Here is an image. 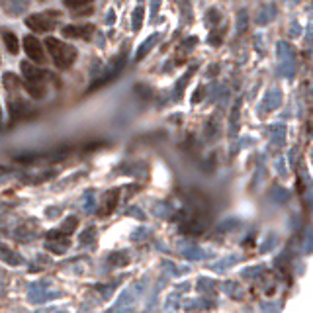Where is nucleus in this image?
<instances>
[{
  "label": "nucleus",
  "instance_id": "2",
  "mask_svg": "<svg viewBox=\"0 0 313 313\" xmlns=\"http://www.w3.org/2000/svg\"><path fill=\"white\" fill-rule=\"evenodd\" d=\"M51 16H59V12H47V14H32L26 18V26L36 34H47L57 28V22Z\"/></svg>",
  "mask_w": 313,
  "mask_h": 313
},
{
  "label": "nucleus",
  "instance_id": "8",
  "mask_svg": "<svg viewBox=\"0 0 313 313\" xmlns=\"http://www.w3.org/2000/svg\"><path fill=\"white\" fill-rule=\"evenodd\" d=\"M22 86L30 92L32 98H36V100H41V98H45V94H47V86H45V82H22Z\"/></svg>",
  "mask_w": 313,
  "mask_h": 313
},
{
  "label": "nucleus",
  "instance_id": "9",
  "mask_svg": "<svg viewBox=\"0 0 313 313\" xmlns=\"http://www.w3.org/2000/svg\"><path fill=\"white\" fill-rule=\"evenodd\" d=\"M22 86V82H20V78L16 74L12 73H6L4 74V88H8V90H16Z\"/></svg>",
  "mask_w": 313,
  "mask_h": 313
},
{
  "label": "nucleus",
  "instance_id": "12",
  "mask_svg": "<svg viewBox=\"0 0 313 313\" xmlns=\"http://www.w3.org/2000/svg\"><path fill=\"white\" fill-rule=\"evenodd\" d=\"M141 16H143V10L137 8L135 14H133V30H139V26H141Z\"/></svg>",
  "mask_w": 313,
  "mask_h": 313
},
{
  "label": "nucleus",
  "instance_id": "13",
  "mask_svg": "<svg viewBox=\"0 0 313 313\" xmlns=\"http://www.w3.org/2000/svg\"><path fill=\"white\" fill-rule=\"evenodd\" d=\"M88 14H92V6H88L86 10H76L74 12V16H88Z\"/></svg>",
  "mask_w": 313,
  "mask_h": 313
},
{
  "label": "nucleus",
  "instance_id": "6",
  "mask_svg": "<svg viewBox=\"0 0 313 313\" xmlns=\"http://www.w3.org/2000/svg\"><path fill=\"white\" fill-rule=\"evenodd\" d=\"M0 8H2L8 16H20V14L28 12L30 0H0Z\"/></svg>",
  "mask_w": 313,
  "mask_h": 313
},
{
  "label": "nucleus",
  "instance_id": "3",
  "mask_svg": "<svg viewBox=\"0 0 313 313\" xmlns=\"http://www.w3.org/2000/svg\"><path fill=\"white\" fill-rule=\"evenodd\" d=\"M24 51H26V55L30 57L34 63H37V65H45V63H47L45 51H43V47H41V43H39V39H37L36 36L24 37Z\"/></svg>",
  "mask_w": 313,
  "mask_h": 313
},
{
  "label": "nucleus",
  "instance_id": "11",
  "mask_svg": "<svg viewBox=\"0 0 313 313\" xmlns=\"http://www.w3.org/2000/svg\"><path fill=\"white\" fill-rule=\"evenodd\" d=\"M155 41H157V37H155V36H153V37H149L147 41H145V43L141 45V49H139V53H137V59H141V57L145 55V53H147L149 49H151V45H153Z\"/></svg>",
  "mask_w": 313,
  "mask_h": 313
},
{
  "label": "nucleus",
  "instance_id": "5",
  "mask_svg": "<svg viewBox=\"0 0 313 313\" xmlns=\"http://www.w3.org/2000/svg\"><path fill=\"white\" fill-rule=\"evenodd\" d=\"M96 32L92 24H71L63 28V36L67 37H82V39H90L92 34Z\"/></svg>",
  "mask_w": 313,
  "mask_h": 313
},
{
  "label": "nucleus",
  "instance_id": "7",
  "mask_svg": "<svg viewBox=\"0 0 313 313\" xmlns=\"http://www.w3.org/2000/svg\"><path fill=\"white\" fill-rule=\"evenodd\" d=\"M0 36H2V41H4V45H6V49H8V53L16 55L20 51L18 37L14 36L10 30H4V28H0Z\"/></svg>",
  "mask_w": 313,
  "mask_h": 313
},
{
  "label": "nucleus",
  "instance_id": "15",
  "mask_svg": "<svg viewBox=\"0 0 313 313\" xmlns=\"http://www.w3.org/2000/svg\"><path fill=\"white\" fill-rule=\"evenodd\" d=\"M0 114H2V112H0Z\"/></svg>",
  "mask_w": 313,
  "mask_h": 313
},
{
  "label": "nucleus",
  "instance_id": "1",
  "mask_svg": "<svg viewBox=\"0 0 313 313\" xmlns=\"http://www.w3.org/2000/svg\"><path fill=\"white\" fill-rule=\"evenodd\" d=\"M45 47L49 49V55H51L59 71H69L73 67V63L76 61V47L71 45V43H65V41H61L57 37L47 36L45 37Z\"/></svg>",
  "mask_w": 313,
  "mask_h": 313
},
{
  "label": "nucleus",
  "instance_id": "14",
  "mask_svg": "<svg viewBox=\"0 0 313 313\" xmlns=\"http://www.w3.org/2000/svg\"><path fill=\"white\" fill-rule=\"evenodd\" d=\"M114 20H116V14H114V12H110V14H108V20H106V22H108V24H114Z\"/></svg>",
  "mask_w": 313,
  "mask_h": 313
},
{
  "label": "nucleus",
  "instance_id": "4",
  "mask_svg": "<svg viewBox=\"0 0 313 313\" xmlns=\"http://www.w3.org/2000/svg\"><path fill=\"white\" fill-rule=\"evenodd\" d=\"M20 69H22L24 78H26L28 82H43L45 78H49V76H51L47 71H43L41 67L32 65L30 61H22V63H20Z\"/></svg>",
  "mask_w": 313,
  "mask_h": 313
},
{
  "label": "nucleus",
  "instance_id": "10",
  "mask_svg": "<svg viewBox=\"0 0 313 313\" xmlns=\"http://www.w3.org/2000/svg\"><path fill=\"white\" fill-rule=\"evenodd\" d=\"M92 0H63V4L67 6V8H80V6H86V4H90Z\"/></svg>",
  "mask_w": 313,
  "mask_h": 313
}]
</instances>
